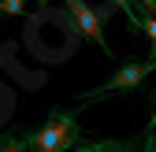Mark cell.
I'll return each instance as SVG.
<instances>
[{
    "label": "cell",
    "instance_id": "cell-4",
    "mask_svg": "<svg viewBox=\"0 0 156 152\" xmlns=\"http://www.w3.org/2000/svg\"><path fill=\"white\" fill-rule=\"evenodd\" d=\"M134 148H138L134 137H108V141H82L71 152H134Z\"/></svg>",
    "mask_w": 156,
    "mask_h": 152
},
{
    "label": "cell",
    "instance_id": "cell-3",
    "mask_svg": "<svg viewBox=\"0 0 156 152\" xmlns=\"http://www.w3.org/2000/svg\"><path fill=\"white\" fill-rule=\"evenodd\" d=\"M63 8H67V15L74 19V30L82 33V37H89V41L101 48L108 60H112V45H108V37H104V22H101V15H97V8L93 4H86V0H63Z\"/></svg>",
    "mask_w": 156,
    "mask_h": 152
},
{
    "label": "cell",
    "instance_id": "cell-7",
    "mask_svg": "<svg viewBox=\"0 0 156 152\" xmlns=\"http://www.w3.org/2000/svg\"><path fill=\"white\" fill-rule=\"evenodd\" d=\"M141 33L149 37V60H156V19L141 15Z\"/></svg>",
    "mask_w": 156,
    "mask_h": 152
},
{
    "label": "cell",
    "instance_id": "cell-10",
    "mask_svg": "<svg viewBox=\"0 0 156 152\" xmlns=\"http://www.w3.org/2000/svg\"><path fill=\"white\" fill-rule=\"evenodd\" d=\"M112 11H115V4H112V0H104V4L97 8V15H101V22H104V19H112Z\"/></svg>",
    "mask_w": 156,
    "mask_h": 152
},
{
    "label": "cell",
    "instance_id": "cell-5",
    "mask_svg": "<svg viewBox=\"0 0 156 152\" xmlns=\"http://www.w3.org/2000/svg\"><path fill=\"white\" fill-rule=\"evenodd\" d=\"M0 152H30V137L23 134H0Z\"/></svg>",
    "mask_w": 156,
    "mask_h": 152
},
{
    "label": "cell",
    "instance_id": "cell-2",
    "mask_svg": "<svg viewBox=\"0 0 156 152\" xmlns=\"http://www.w3.org/2000/svg\"><path fill=\"white\" fill-rule=\"evenodd\" d=\"M152 71H156V60H126L119 71L112 74V78H104L97 89L82 93V97H74V100H78V108H86V104H93L97 97H108V93H134Z\"/></svg>",
    "mask_w": 156,
    "mask_h": 152
},
{
    "label": "cell",
    "instance_id": "cell-11",
    "mask_svg": "<svg viewBox=\"0 0 156 152\" xmlns=\"http://www.w3.org/2000/svg\"><path fill=\"white\" fill-rule=\"evenodd\" d=\"M138 11H145V15L156 19V0H138Z\"/></svg>",
    "mask_w": 156,
    "mask_h": 152
},
{
    "label": "cell",
    "instance_id": "cell-1",
    "mask_svg": "<svg viewBox=\"0 0 156 152\" xmlns=\"http://www.w3.org/2000/svg\"><path fill=\"white\" fill-rule=\"evenodd\" d=\"M30 137V152H71L74 145H82V126H78V115L67 108H48V115L41 126L26 130Z\"/></svg>",
    "mask_w": 156,
    "mask_h": 152
},
{
    "label": "cell",
    "instance_id": "cell-12",
    "mask_svg": "<svg viewBox=\"0 0 156 152\" xmlns=\"http://www.w3.org/2000/svg\"><path fill=\"white\" fill-rule=\"evenodd\" d=\"M45 8H48V0H37V11H45Z\"/></svg>",
    "mask_w": 156,
    "mask_h": 152
},
{
    "label": "cell",
    "instance_id": "cell-8",
    "mask_svg": "<svg viewBox=\"0 0 156 152\" xmlns=\"http://www.w3.org/2000/svg\"><path fill=\"white\" fill-rule=\"evenodd\" d=\"M26 0H0V15L4 19H15V15H26Z\"/></svg>",
    "mask_w": 156,
    "mask_h": 152
},
{
    "label": "cell",
    "instance_id": "cell-9",
    "mask_svg": "<svg viewBox=\"0 0 156 152\" xmlns=\"http://www.w3.org/2000/svg\"><path fill=\"white\" fill-rule=\"evenodd\" d=\"M141 152H156V111H152V123H149V134L141 141Z\"/></svg>",
    "mask_w": 156,
    "mask_h": 152
},
{
    "label": "cell",
    "instance_id": "cell-6",
    "mask_svg": "<svg viewBox=\"0 0 156 152\" xmlns=\"http://www.w3.org/2000/svg\"><path fill=\"white\" fill-rule=\"evenodd\" d=\"M112 4L126 15V26H130L134 33H141V19H138V11H134V0H112Z\"/></svg>",
    "mask_w": 156,
    "mask_h": 152
}]
</instances>
